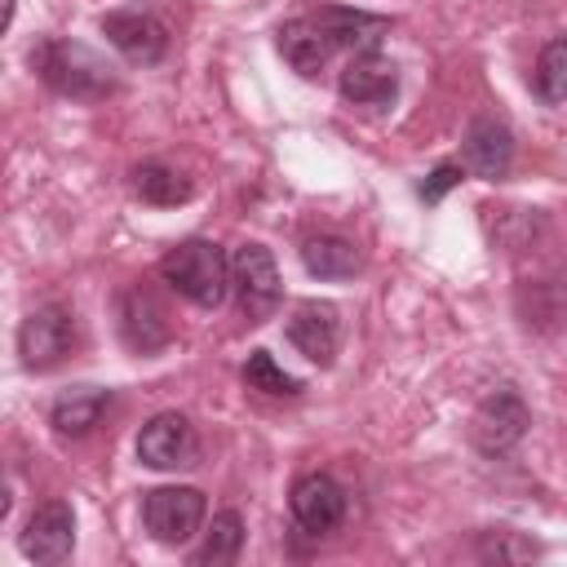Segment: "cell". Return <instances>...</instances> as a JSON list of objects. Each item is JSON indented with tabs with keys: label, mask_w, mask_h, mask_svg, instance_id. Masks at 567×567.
<instances>
[{
	"label": "cell",
	"mask_w": 567,
	"mask_h": 567,
	"mask_svg": "<svg viewBox=\"0 0 567 567\" xmlns=\"http://www.w3.org/2000/svg\"><path fill=\"white\" fill-rule=\"evenodd\" d=\"M31 71L62 97H75V102H97L106 93H115V71L80 40H66V35H44L35 40L31 49Z\"/></svg>",
	"instance_id": "obj_1"
},
{
	"label": "cell",
	"mask_w": 567,
	"mask_h": 567,
	"mask_svg": "<svg viewBox=\"0 0 567 567\" xmlns=\"http://www.w3.org/2000/svg\"><path fill=\"white\" fill-rule=\"evenodd\" d=\"M159 275L173 292H182L186 301L217 310L230 292V257L221 244L213 239H182L159 257Z\"/></svg>",
	"instance_id": "obj_2"
},
{
	"label": "cell",
	"mask_w": 567,
	"mask_h": 567,
	"mask_svg": "<svg viewBox=\"0 0 567 567\" xmlns=\"http://www.w3.org/2000/svg\"><path fill=\"white\" fill-rule=\"evenodd\" d=\"M230 292H235V306L248 323H266L275 319L279 301H284V279H279V266L270 257L266 244H239L235 257H230Z\"/></svg>",
	"instance_id": "obj_3"
},
{
	"label": "cell",
	"mask_w": 567,
	"mask_h": 567,
	"mask_svg": "<svg viewBox=\"0 0 567 567\" xmlns=\"http://www.w3.org/2000/svg\"><path fill=\"white\" fill-rule=\"evenodd\" d=\"M208 501L199 487H151L142 496V523L159 545H186L195 532H204Z\"/></svg>",
	"instance_id": "obj_4"
},
{
	"label": "cell",
	"mask_w": 567,
	"mask_h": 567,
	"mask_svg": "<svg viewBox=\"0 0 567 567\" xmlns=\"http://www.w3.org/2000/svg\"><path fill=\"white\" fill-rule=\"evenodd\" d=\"M71 346H75V315L62 301L35 306L18 328V354H22V368L31 372L58 368L71 354Z\"/></svg>",
	"instance_id": "obj_5"
},
{
	"label": "cell",
	"mask_w": 567,
	"mask_h": 567,
	"mask_svg": "<svg viewBox=\"0 0 567 567\" xmlns=\"http://www.w3.org/2000/svg\"><path fill=\"white\" fill-rule=\"evenodd\" d=\"M527 425H532V412H527L523 394L514 385H501L478 403V412L470 421V439L483 456H505L523 443Z\"/></svg>",
	"instance_id": "obj_6"
},
{
	"label": "cell",
	"mask_w": 567,
	"mask_h": 567,
	"mask_svg": "<svg viewBox=\"0 0 567 567\" xmlns=\"http://www.w3.org/2000/svg\"><path fill=\"white\" fill-rule=\"evenodd\" d=\"M195 456H199V434L182 412H159L137 434V461L151 470H186L195 465Z\"/></svg>",
	"instance_id": "obj_7"
},
{
	"label": "cell",
	"mask_w": 567,
	"mask_h": 567,
	"mask_svg": "<svg viewBox=\"0 0 567 567\" xmlns=\"http://www.w3.org/2000/svg\"><path fill=\"white\" fill-rule=\"evenodd\" d=\"M288 509H292V523L306 536H328L346 518V487L332 474H323V470L301 474L292 483V492H288Z\"/></svg>",
	"instance_id": "obj_8"
},
{
	"label": "cell",
	"mask_w": 567,
	"mask_h": 567,
	"mask_svg": "<svg viewBox=\"0 0 567 567\" xmlns=\"http://www.w3.org/2000/svg\"><path fill=\"white\" fill-rule=\"evenodd\" d=\"M18 545H22V554L31 563H44V567L66 563L71 549H75V509H71V501L53 496V501L35 505L27 527H22V536H18Z\"/></svg>",
	"instance_id": "obj_9"
},
{
	"label": "cell",
	"mask_w": 567,
	"mask_h": 567,
	"mask_svg": "<svg viewBox=\"0 0 567 567\" xmlns=\"http://www.w3.org/2000/svg\"><path fill=\"white\" fill-rule=\"evenodd\" d=\"M97 27L137 66H155L168 53V27L151 9H111V13H102Z\"/></svg>",
	"instance_id": "obj_10"
},
{
	"label": "cell",
	"mask_w": 567,
	"mask_h": 567,
	"mask_svg": "<svg viewBox=\"0 0 567 567\" xmlns=\"http://www.w3.org/2000/svg\"><path fill=\"white\" fill-rule=\"evenodd\" d=\"M337 89L350 106H390L394 93H399V66L390 58H381L377 49L350 53L346 66H341Z\"/></svg>",
	"instance_id": "obj_11"
},
{
	"label": "cell",
	"mask_w": 567,
	"mask_h": 567,
	"mask_svg": "<svg viewBox=\"0 0 567 567\" xmlns=\"http://www.w3.org/2000/svg\"><path fill=\"white\" fill-rule=\"evenodd\" d=\"M288 341L319 368H328L337 359V346H341V310L332 301H301L288 319Z\"/></svg>",
	"instance_id": "obj_12"
},
{
	"label": "cell",
	"mask_w": 567,
	"mask_h": 567,
	"mask_svg": "<svg viewBox=\"0 0 567 567\" xmlns=\"http://www.w3.org/2000/svg\"><path fill=\"white\" fill-rule=\"evenodd\" d=\"M461 151H465V164H470L474 177L501 182V177L509 173V164H514V133H509L501 120L478 115V120H470Z\"/></svg>",
	"instance_id": "obj_13"
},
{
	"label": "cell",
	"mask_w": 567,
	"mask_h": 567,
	"mask_svg": "<svg viewBox=\"0 0 567 567\" xmlns=\"http://www.w3.org/2000/svg\"><path fill=\"white\" fill-rule=\"evenodd\" d=\"M275 44H279L284 62H288L297 75H319V71L328 66V58L337 53L332 35L323 31V22H319L315 13L279 22V31H275Z\"/></svg>",
	"instance_id": "obj_14"
},
{
	"label": "cell",
	"mask_w": 567,
	"mask_h": 567,
	"mask_svg": "<svg viewBox=\"0 0 567 567\" xmlns=\"http://www.w3.org/2000/svg\"><path fill=\"white\" fill-rule=\"evenodd\" d=\"M120 337H124V346L137 350V354H151V350L168 346V337H173L168 315H164V306H159L146 288H128V292L120 297Z\"/></svg>",
	"instance_id": "obj_15"
},
{
	"label": "cell",
	"mask_w": 567,
	"mask_h": 567,
	"mask_svg": "<svg viewBox=\"0 0 567 567\" xmlns=\"http://www.w3.org/2000/svg\"><path fill=\"white\" fill-rule=\"evenodd\" d=\"M315 18H319V22H323V31L332 35V44H337V49H350V53L377 49V44H381V35L390 31V22H385V18L363 13V9H341V4H323Z\"/></svg>",
	"instance_id": "obj_16"
},
{
	"label": "cell",
	"mask_w": 567,
	"mask_h": 567,
	"mask_svg": "<svg viewBox=\"0 0 567 567\" xmlns=\"http://www.w3.org/2000/svg\"><path fill=\"white\" fill-rule=\"evenodd\" d=\"M106 403H111V390H102V385H71V390H62V394L53 399L49 421H53L58 434L80 439V434H89V430L102 421Z\"/></svg>",
	"instance_id": "obj_17"
},
{
	"label": "cell",
	"mask_w": 567,
	"mask_h": 567,
	"mask_svg": "<svg viewBox=\"0 0 567 567\" xmlns=\"http://www.w3.org/2000/svg\"><path fill=\"white\" fill-rule=\"evenodd\" d=\"M301 261L315 279H354L363 270V252L346 235H310L301 244Z\"/></svg>",
	"instance_id": "obj_18"
},
{
	"label": "cell",
	"mask_w": 567,
	"mask_h": 567,
	"mask_svg": "<svg viewBox=\"0 0 567 567\" xmlns=\"http://www.w3.org/2000/svg\"><path fill=\"white\" fill-rule=\"evenodd\" d=\"M133 190L142 204H155V208H177L195 195V182L186 173H177L173 164H159V159H146L133 168Z\"/></svg>",
	"instance_id": "obj_19"
},
{
	"label": "cell",
	"mask_w": 567,
	"mask_h": 567,
	"mask_svg": "<svg viewBox=\"0 0 567 567\" xmlns=\"http://www.w3.org/2000/svg\"><path fill=\"white\" fill-rule=\"evenodd\" d=\"M239 549H244V518H239L235 509H221V514H213V523L204 527V540H199V549L190 554V563H195V567H230V563L239 558Z\"/></svg>",
	"instance_id": "obj_20"
},
{
	"label": "cell",
	"mask_w": 567,
	"mask_h": 567,
	"mask_svg": "<svg viewBox=\"0 0 567 567\" xmlns=\"http://www.w3.org/2000/svg\"><path fill=\"white\" fill-rule=\"evenodd\" d=\"M532 84H536L540 102H549V106H563L567 102V35H554L540 49L536 71H532Z\"/></svg>",
	"instance_id": "obj_21"
},
{
	"label": "cell",
	"mask_w": 567,
	"mask_h": 567,
	"mask_svg": "<svg viewBox=\"0 0 567 567\" xmlns=\"http://www.w3.org/2000/svg\"><path fill=\"white\" fill-rule=\"evenodd\" d=\"M244 385L257 394H301V381L275 363L270 350H252L244 363Z\"/></svg>",
	"instance_id": "obj_22"
},
{
	"label": "cell",
	"mask_w": 567,
	"mask_h": 567,
	"mask_svg": "<svg viewBox=\"0 0 567 567\" xmlns=\"http://www.w3.org/2000/svg\"><path fill=\"white\" fill-rule=\"evenodd\" d=\"M540 554V545L536 540H527V536H518V532H509V527H492V532H483L478 536V558H496V563H527V558H536Z\"/></svg>",
	"instance_id": "obj_23"
},
{
	"label": "cell",
	"mask_w": 567,
	"mask_h": 567,
	"mask_svg": "<svg viewBox=\"0 0 567 567\" xmlns=\"http://www.w3.org/2000/svg\"><path fill=\"white\" fill-rule=\"evenodd\" d=\"M461 177H465V173H461V164H439V168L416 186V195H421L425 204H439L452 186H461Z\"/></svg>",
	"instance_id": "obj_24"
}]
</instances>
